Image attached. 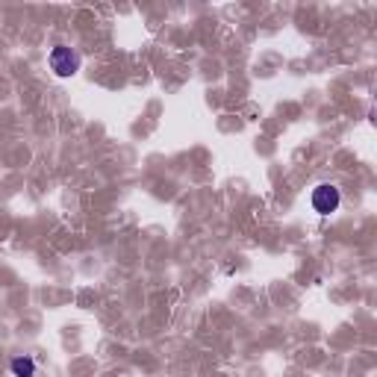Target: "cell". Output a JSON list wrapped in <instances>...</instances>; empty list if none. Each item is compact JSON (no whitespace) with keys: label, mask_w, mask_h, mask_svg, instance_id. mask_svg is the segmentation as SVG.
I'll list each match as a JSON object with an SVG mask.
<instances>
[{"label":"cell","mask_w":377,"mask_h":377,"mask_svg":"<svg viewBox=\"0 0 377 377\" xmlns=\"http://www.w3.org/2000/svg\"><path fill=\"white\" fill-rule=\"evenodd\" d=\"M339 204H342V192L333 183H321V186L313 188V210L319 215L336 212V210H339Z\"/></svg>","instance_id":"obj_1"},{"label":"cell","mask_w":377,"mask_h":377,"mask_svg":"<svg viewBox=\"0 0 377 377\" xmlns=\"http://www.w3.org/2000/svg\"><path fill=\"white\" fill-rule=\"evenodd\" d=\"M9 369H12L15 377H36V363L29 360V356H15V360L9 363Z\"/></svg>","instance_id":"obj_3"},{"label":"cell","mask_w":377,"mask_h":377,"mask_svg":"<svg viewBox=\"0 0 377 377\" xmlns=\"http://www.w3.org/2000/svg\"><path fill=\"white\" fill-rule=\"evenodd\" d=\"M51 68L56 77H74L77 71H80V56H77L71 47L59 45L51 51Z\"/></svg>","instance_id":"obj_2"}]
</instances>
